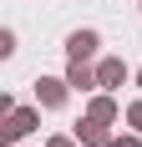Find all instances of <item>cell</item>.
<instances>
[{
	"mask_svg": "<svg viewBox=\"0 0 142 147\" xmlns=\"http://www.w3.org/2000/svg\"><path fill=\"white\" fill-rule=\"evenodd\" d=\"M36 122H41V112H36V107H15V112H5V122H0V137H5V142H20Z\"/></svg>",
	"mask_w": 142,
	"mask_h": 147,
	"instance_id": "6da1fadb",
	"label": "cell"
},
{
	"mask_svg": "<svg viewBox=\"0 0 142 147\" xmlns=\"http://www.w3.org/2000/svg\"><path fill=\"white\" fill-rule=\"evenodd\" d=\"M66 91H71L66 76H36V102H41V107H61Z\"/></svg>",
	"mask_w": 142,
	"mask_h": 147,
	"instance_id": "7a4b0ae2",
	"label": "cell"
},
{
	"mask_svg": "<svg viewBox=\"0 0 142 147\" xmlns=\"http://www.w3.org/2000/svg\"><path fill=\"white\" fill-rule=\"evenodd\" d=\"M97 46H101L97 30H71V36H66V56H71V61H91Z\"/></svg>",
	"mask_w": 142,
	"mask_h": 147,
	"instance_id": "3957f363",
	"label": "cell"
},
{
	"mask_svg": "<svg viewBox=\"0 0 142 147\" xmlns=\"http://www.w3.org/2000/svg\"><path fill=\"white\" fill-rule=\"evenodd\" d=\"M76 142H81V147H107V142H112V137H107V122H101V117L76 122Z\"/></svg>",
	"mask_w": 142,
	"mask_h": 147,
	"instance_id": "277c9868",
	"label": "cell"
},
{
	"mask_svg": "<svg viewBox=\"0 0 142 147\" xmlns=\"http://www.w3.org/2000/svg\"><path fill=\"white\" fill-rule=\"evenodd\" d=\"M97 81H101V86H122V81H127V61H122V56L97 61Z\"/></svg>",
	"mask_w": 142,
	"mask_h": 147,
	"instance_id": "5b68a950",
	"label": "cell"
},
{
	"mask_svg": "<svg viewBox=\"0 0 142 147\" xmlns=\"http://www.w3.org/2000/svg\"><path fill=\"white\" fill-rule=\"evenodd\" d=\"M66 81H71L76 91H97V86H101V81H97V71H91L86 61H71V66H66Z\"/></svg>",
	"mask_w": 142,
	"mask_h": 147,
	"instance_id": "8992f818",
	"label": "cell"
},
{
	"mask_svg": "<svg viewBox=\"0 0 142 147\" xmlns=\"http://www.w3.org/2000/svg\"><path fill=\"white\" fill-rule=\"evenodd\" d=\"M86 117H101V122H117V117H122V107H117L112 96H91V112H86Z\"/></svg>",
	"mask_w": 142,
	"mask_h": 147,
	"instance_id": "52a82bcc",
	"label": "cell"
},
{
	"mask_svg": "<svg viewBox=\"0 0 142 147\" xmlns=\"http://www.w3.org/2000/svg\"><path fill=\"white\" fill-rule=\"evenodd\" d=\"M127 127H137V132H142V96L127 107Z\"/></svg>",
	"mask_w": 142,
	"mask_h": 147,
	"instance_id": "ba28073f",
	"label": "cell"
},
{
	"mask_svg": "<svg viewBox=\"0 0 142 147\" xmlns=\"http://www.w3.org/2000/svg\"><path fill=\"white\" fill-rule=\"evenodd\" d=\"M0 56H15V30H0Z\"/></svg>",
	"mask_w": 142,
	"mask_h": 147,
	"instance_id": "9c48e42d",
	"label": "cell"
},
{
	"mask_svg": "<svg viewBox=\"0 0 142 147\" xmlns=\"http://www.w3.org/2000/svg\"><path fill=\"white\" fill-rule=\"evenodd\" d=\"M107 147H142V132H132V137H112Z\"/></svg>",
	"mask_w": 142,
	"mask_h": 147,
	"instance_id": "30bf717a",
	"label": "cell"
},
{
	"mask_svg": "<svg viewBox=\"0 0 142 147\" xmlns=\"http://www.w3.org/2000/svg\"><path fill=\"white\" fill-rule=\"evenodd\" d=\"M46 147H76V137H51Z\"/></svg>",
	"mask_w": 142,
	"mask_h": 147,
	"instance_id": "8fae6325",
	"label": "cell"
},
{
	"mask_svg": "<svg viewBox=\"0 0 142 147\" xmlns=\"http://www.w3.org/2000/svg\"><path fill=\"white\" fill-rule=\"evenodd\" d=\"M137 86H142V71H137Z\"/></svg>",
	"mask_w": 142,
	"mask_h": 147,
	"instance_id": "7c38bea8",
	"label": "cell"
}]
</instances>
